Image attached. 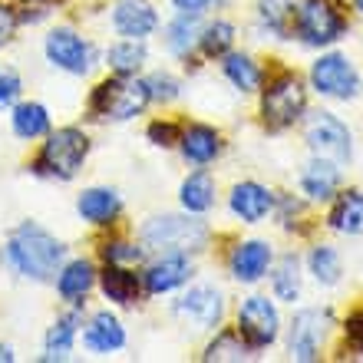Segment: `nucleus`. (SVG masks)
Returning a JSON list of instances; mask_svg holds the SVG:
<instances>
[{
  "instance_id": "obj_42",
  "label": "nucleus",
  "mask_w": 363,
  "mask_h": 363,
  "mask_svg": "<svg viewBox=\"0 0 363 363\" xmlns=\"http://www.w3.org/2000/svg\"><path fill=\"white\" fill-rule=\"evenodd\" d=\"M0 360L10 363V360H13V350H10V347H0Z\"/></svg>"
},
{
  "instance_id": "obj_33",
  "label": "nucleus",
  "mask_w": 363,
  "mask_h": 363,
  "mask_svg": "<svg viewBox=\"0 0 363 363\" xmlns=\"http://www.w3.org/2000/svg\"><path fill=\"white\" fill-rule=\"evenodd\" d=\"M195 37H199V13H179L175 23L169 27V47H172V53H189Z\"/></svg>"
},
{
  "instance_id": "obj_18",
  "label": "nucleus",
  "mask_w": 363,
  "mask_h": 363,
  "mask_svg": "<svg viewBox=\"0 0 363 363\" xmlns=\"http://www.w3.org/2000/svg\"><path fill=\"white\" fill-rule=\"evenodd\" d=\"M182 152L185 159L195 165H208L215 155L221 152V143H218V133L208 129V125H189L182 133Z\"/></svg>"
},
{
  "instance_id": "obj_43",
  "label": "nucleus",
  "mask_w": 363,
  "mask_h": 363,
  "mask_svg": "<svg viewBox=\"0 0 363 363\" xmlns=\"http://www.w3.org/2000/svg\"><path fill=\"white\" fill-rule=\"evenodd\" d=\"M354 4H357V10H360V13H363V0H354Z\"/></svg>"
},
{
  "instance_id": "obj_1",
  "label": "nucleus",
  "mask_w": 363,
  "mask_h": 363,
  "mask_svg": "<svg viewBox=\"0 0 363 363\" xmlns=\"http://www.w3.org/2000/svg\"><path fill=\"white\" fill-rule=\"evenodd\" d=\"M63 245H60L50 231H43L40 225H20L7 241V264L17 274L33 277V281H47L50 274H57L60 261H63Z\"/></svg>"
},
{
  "instance_id": "obj_41",
  "label": "nucleus",
  "mask_w": 363,
  "mask_h": 363,
  "mask_svg": "<svg viewBox=\"0 0 363 363\" xmlns=\"http://www.w3.org/2000/svg\"><path fill=\"white\" fill-rule=\"evenodd\" d=\"M208 4L211 0H175V7H179L182 13H201Z\"/></svg>"
},
{
  "instance_id": "obj_16",
  "label": "nucleus",
  "mask_w": 363,
  "mask_h": 363,
  "mask_svg": "<svg viewBox=\"0 0 363 363\" xmlns=\"http://www.w3.org/2000/svg\"><path fill=\"white\" fill-rule=\"evenodd\" d=\"M337 185H340V169H337V162L320 159V155H314V162L307 165L304 175H301V189H304L307 199L314 201H327L337 191Z\"/></svg>"
},
{
  "instance_id": "obj_40",
  "label": "nucleus",
  "mask_w": 363,
  "mask_h": 363,
  "mask_svg": "<svg viewBox=\"0 0 363 363\" xmlns=\"http://www.w3.org/2000/svg\"><path fill=\"white\" fill-rule=\"evenodd\" d=\"M13 30H17V13L10 7H0V43H7L13 37Z\"/></svg>"
},
{
  "instance_id": "obj_27",
  "label": "nucleus",
  "mask_w": 363,
  "mask_h": 363,
  "mask_svg": "<svg viewBox=\"0 0 363 363\" xmlns=\"http://www.w3.org/2000/svg\"><path fill=\"white\" fill-rule=\"evenodd\" d=\"M221 67H225V77H228L241 93H251V89L261 86L258 63L251 57H245V53H225V63H221Z\"/></svg>"
},
{
  "instance_id": "obj_6",
  "label": "nucleus",
  "mask_w": 363,
  "mask_h": 363,
  "mask_svg": "<svg viewBox=\"0 0 363 363\" xmlns=\"http://www.w3.org/2000/svg\"><path fill=\"white\" fill-rule=\"evenodd\" d=\"M347 30V20L337 13L327 0H307L297 10V33L304 37V43L311 47H327L340 40V33Z\"/></svg>"
},
{
  "instance_id": "obj_14",
  "label": "nucleus",
  "mask_w": 363,
  "mask_h": 363,
  "mask_svg": "<svg viewBox=\"0 0 363 363\" xmlns=\"http://www.w3.org/2000/svg\"><path fill=\"white\" fill-rule=\"evenodd\" d=\"M271 205H274V195H271L264 185H258V182H241V185H235V191H231V211H235L241 221H248V225L264 218L271 211Z\"/></svg>"
},
{
  "instance_id": "obj_39",
  "label": "nucleus",
  "mask_w": 363,
  "mask_h": 363,
  "mask_svg": "<svg viewBox=\"0 0 363 363\" xmlns=\"http://www.w3.org/2000/svg\"><path fill=\"white\" fill-rule=\"evenodd\" d=\"M149 139H152L155 145H172L175 139H179V133H175V125H169V123H152L149 125Z\"/></svg>"
},
{
  "instance_id": "obj_3",
  "label": "nucleus",
  "mask_w": 363,
  "mask_h": 363,
  "mask_svg": "<svg viewBox=\"0 0 363 363\" xmlns=\"http://www.w3.org/2000/svg\"><path fill=\"white\" fill-rule=\"evenodd\" d=\"M89 152V139L79 129H60L47 139L43 152L37 159V172L53 179H73Z\"/></svg>"
},
{
  "instance_id": "obj_24",
  "label": "nucleus",
  "mask_w": 363,
  "mask_h": 363,
  "mask_svg": "<svg viewBox=\"0 0 363 363\" xmlns=\"http://www.w3.org/2000/svg\"><path fill=\"white\" fill-rule=\"evenodd\" d=\"M103 291L109 301H116V304H133L135 297H139V277H135L133 271L119 268V264H106Z\"/></svg>"
},
{
  "instance_id": "obj_26",
  "label": "nucleus",
  "mask_w": 363,
  "mask_h": 363,
  "mask_svg": "<svg viewBox=\"0 0 363 363\" xmlns=\"http://www.w3.org/2000/svg\"><path fill=\"white\" fill-rule=\"evenodd\" d=\"M182 205H185V211H208L211 205H215V182H211L208 172H195L185 179V185H182Z\"/></svg>"
},
{
  "instance_id": "obj_32",
  "label": "nucleus",
  "mask_w": 363,
  "mask_h": 363,
  "mask_svg": "<svg viewBox=\"0 0 363 363\" xmlns=\"http://www.w3.org/2000/svg\"><path fill=\"white\" fill-rule=\"evenodd\" d=\"M311 274L320 281V284H337L340 281V258H337L334 248H327V245H320V248L311 251Z\"/></svg>"
},
{
  "instance_id": "obj_21",
  "label": "nucleus",
  "mask_w": 363,
  "mask_h": 363,
  "mask_svg": "<svg viewBox=\"0 0 363 363\" xmlns=\"http://www.w3.org/2000/svg\"><path fill=\"white\" fill-rule=\"evenodd\" d=\"M77 208H79V215L86 221H93V225H109V221L119 215V199H116V191H109V189H89L79 195Z\"/></svg>"
},
{
  "instance_id": "obj_35",
  "label": "nucleus",
  "mask_w": 363,
  "mask_h": 363,
  "mask_svg": "<svg viewBox=\"0 0 363 363\" xmlns=\"http://www.w3.org/2000/svg\"><path fill=\"white\" fill-rule=\"evenodd\" d=\"M103 258H106V264H139L143 261V248L125 245V241H113V245L103 248Z\"/></svg>"
},
{
  "instance_id": "obj_13",
  "label": "nucleus",
  "mask_w": 363,
  "mask_h": 363,
  "mask_svg": "<svg viewBox=\"0 0 363 363\" xmlns=\"http://www.w3.org/2000/svg\"><path fill=\"white\" fill-rule=\"evenodd\" d=\"M113 23L123 37L143 40V37L152 33L159 20H155V10L149 7L145 0H119L116 10H113Z\"/></svg>"
},
{
  "instance_id": "obj_15",
  "label": "nucleus",
  "mask_w": 363,
  "mask_h": 363,
  "mask_svg": "<svg viewBox=\"0 0 363 363\" xmlns=\"http://www.w3.org/2000/svg\"><path fill=\"white\" fill-rule=\"evenodd\" d=\"M271 264V248L264 241H245L238 248L231 251V274L245 281V284H255L264 277Z\"/></svg>"
},
{
  "instance_id": "obj_11",
  "label": "nucleus",
  "mask_w": 363,
  "mask_h": 363,
  "mask_svg": "<svg viewBox=\"0 0 363 363\" xmlns=\"http://www.w3.org/2000/svg\"><path fill=\"white\" fill-rule=\"evenodd\" d=\"M175 314L182 320L195 324L199 330H211V327L221 324V314H225V301L215 287H191L189 294L175 304Z\"/></svg>"
},
{
  "instance_id": "obj_23",
  "label": "nucleus",
  "mask_w": 363,
  "mask_h": 363,
  "mask_svg": "<svg viewBox=\"0 0 363 363\" xmlns=\"http://www.w3.org/2000/svg\"><path fill=\"white\" fill-rule=\"evenodd\" d=\"M89 287H93V264H89V261H73V264H67L63 274H60V281H57L60 297L69 301V304L83 301Z\"/></svg>"
},
{
  "instance_id": "obj_9",
  "label": "nucleus",
  "mask_w": 363,
  "mask_h": 363,
  "mask_svg": "<svg viewBox=\"0 0 363 363\" xmlns=\"http://www.w3.org/2000/svg\"><path fill=\"white\" fill-rule=\"evenodd\" d=\"M327 330H330V311H297L294 314V324H291V340H287V350L294 360H317L320 354V344H324Z\"/></svg>"
},
{
  "instance_id": "obj_5",
  "label": "nucleus",
  "mask_w": 363,
  "mask_h": 363,
  "mask_svg": "<svg viewBox=\"0 0 363 363\" xmlns=\"http://www.w3.org/2000/svg\"><path fill=\"white\" fill-rule=\"evenodd\" d=\"M307 106V96H304V86H301V79L284 73V77H277L268 89H264V99H261V113H264V123L271 129H287V125H294L301 119Z\"/></svg>"
},
{
  "instance_id": "obj_12",
  "label": "nucleus",
  "mask_w": 363,
  "mask_h": 363,
  "mask_svg": "<svg viewBox=\"0 0 363 363\" xmlns=\"http://www.w3.org/2000/svg\"><path fill=\"white\" fill-rule=\"evenodd\" d=\"M47 57L53 67L67 73H86L89 69V47L73 33V30H53L47 37Z\"/></svg>"
},
{
  "instance_id": "obj_4",
  "label": "nucleus",
  "mask_w": 363,
  "mask_h": 363,
  "mask_svg": "<svg viewBox=\"0 0 363 363\" xmlns=\"http://www.w3.org/2000/svg\"><path fill=\"white\" fill-rule=\"evenodd\" d=\"M145 103H149V86L129 77L106 79L93 93V109L109 119H133L145 109Z\"/></svg>"
},
{
  "instance_id": "obj_29",
  "label": "nucleus",
  "mask_w": 363,
  "mask_h": 363,
  "mask_svg": "<svg viewBox=\"0 0 363 363\" xmlns=\"http://www.w3.org/2000/svg\"><path fill=\"white\" fill-rule=\"evenodd\" d=\"M145 63V47L139 40H125V43H116L109 47V67L119 73V77H135V69Z\"/></svg>"
},
{
  "instance_id": "obj_36",
  "label": "nucleus",
  "mask_w": 363,
  "mask_h": 363,
  "mask_svg": "<svg viewBox=\"0 0 363 363\" xmlns=\"http://www.w3.org/2000/svg\"><path fill=\"white\" fill-rule=\"evenodd\" d=\"M145 86H149V99H159V103H169V99L179 96V83L172 77H165V73H155Z\"/></svg>"
},
{
  "instance_id": "obj_7",
  "label": "nucleus",
  "mask_w": 363,
  "mask_h": 363,
  "mask_svg": "<svg viewBox=\"0 0 363 363\" xmlns=\"http://www.w3.org/2000/svg\"><path fill=\"white\" fill-rule=\"evenodd\" d=\"M307 145L311 152L330 162H347L350 159V133L334 113H314L307 123Z\"/></svg>"
},
{
  "instance_id": "obj_2",
  "label": "nucleus",
  "mask_w": 363,
  "mask_h": 363,
  "mask_svg": "<svg viewBox=\"0 0 363 363\" xmlns=\"http://www.w3.org/2000/svg\"><path fill=\"white\" fill-rule=\"evenodd\" d=\"M143 251H155V255H189V251H201L208 241V231L201 221L179 218V215H162L143 225Z\"/></svg>"
},
{
  "instance_id": "obj_22",
  "label": "nucleus",
  "mask_w": 363,
  "mask_h": 363,
  "mask_svg": "<svg viewBox=\"0 0 363 363\" xmlns=\"http://www.w3.org/2000/svg\"><path fill=\"white\" fill-rule=\"evenodd\" d=\"M261 23L268 30H274L281 40H291L297 30V7L294 0H261L258 4Z\"/></svg>"
},
{
  "instance_id": "obj_38",
  "label": "nucleus",
  "mask_w": 363,
  "mask_h": 363,
  "mask_svg": "<svg viewBox=\"0 0 363 363\" xmlns=\"http://www.w3.org/2000/svg\"><path fill=\"white\" fill-rule=\"evenodd\" d=\"M347 347L354 350V354H363V311L347 317Z\"/></svg>"
},
{
  "instance_id": "obj_37",
  "label": "nucleus",
  "mask_w": 363,
  "mask_h": 363,
  "mask_svg": "<svg viewBox=\"0 0 363 363\" xmlns=\"http://www.w3.org/2000/svg\"><path fill=\"white\" fill-rule=\"evenodd\" d=\"M20 96V77L10 67H0V109Z\"/></svg>"
},
{
  "instance_id": "obj_31",
  "label": "nucleus",
  "mask_w": 363,
  "mask_h": 363,
  "mask_svg": "<svg viewBox=\"0 0 363 363\" xmlns=\"http://www.w3.org/2000/svg\"><path fill=\"white\" fill-rule=\"evenodd\" d=\"M251 357V347L248 340L241 334H221L215 344L208 347V354H205V360H231V363H238V360H248Z\"/></svg>"
},
{
  "instance_id": "obj_34",
  "label": "nucleus",
  "mask_w": 363,
  "mask_h": 363,
  "mask_svg": "<svg viewBox=\"0 0 363 363\" xmlns=\"http://www.w3.org/2000/svg\"><path fill=\"white\" fill-rule=\"evenodd\" d=\"M231 40H235V27L225 23V20H218V23L205 27V33H201V50H205V57H225L231 50Z\"/></svg>"
},
{
  "instance_id": "obj_10",
  "label": "nucleus",
  "mask_w": 363,
  "mask_h": 363,
  "mask_svg": "<svg viewBox=\"0 0 363 363\" xmlns=\"http://www.w3.org/2000/svg\"><path fill=\"white\" fill-rule=\"evenodd\" d=\"M277 327H281V320H277V311L274 304H271L268 297H248L245 304H241L238 311V334L248 340L251 350H261V347H268L277 340Z\"/></svg>"
},
{
  "instance_id": "obj_20",
  "label": "nucleus",
  "mask_w": 363,
  "mask_h": 363,
  "mask_svg": "<svg viewBox=\"0 0 363 363\" xmlns=\"http://www.w3.org/2000/svg\"><path fill=\"white\" fill-rule=\"evenodd\" d=\"M330 228L340 235H360L363 231V191H344L330 211Z\"/></svg>"
},
{
  "instance_id": "obj_19",
  "label": "nucleus",
  "mask_w": 363,
  "mask_h": 363,
  "mask_svg": "<svg viewBox=\"0 0 363 363\" xmlns=\"http://www.w3.org/2000/svg\"><path fill=\"white\" fill-rule=\"evenodd\" d=\"M125 344V330L123 324L116 320L113 314H96L86 327V347L96 354H109V350H119Z\"/></svg>"
},
{
  "instance_id": "obj_8",
  "label": "nucleus",
  "mask_w": 363,
  "mask_h": 363,
  "mask_svg": "<svg viewBox=\"0 0 363 363\" xmlns=\"http://www.w3.org/2000/svg\"><path fill=\"white\" fill-rule=\"evenodd\" d=\"M311 79L320 96H334V99H354L357 89H360V77H357L354 63L340 53H327L314 63L311 69Z\"/></svg>"
},
{
  "instance_id": "obj_28",
  "label": "nucleus",
  "mask_w": 363,
  "mask_h": 363,
  "mask_svg": "<svg viewBox=\"0 0 363 363\" xmlns=\"http://www.w3.org/2000/svg\"><path fill=\"white\" fill-rule=\"evenodd\" d=\"M50 129V116L40 103H23L13 109V133L20 139H37Z\"/></svg>"
},
{
  "instance_id": "obj_17",
  "label": "nucleus",
  "mask_w": 363,
  "mask_h": 363,
  "mask_svg": "<svg viewBox=\"0 0 363 363\" xmlns=\"http://www.w3.org/2000/svg\"><path fill=\"white\" fill-rule=\"evenodd\" d=\"M189 277V261L185 255H162V261H155L152 268L145 271V291L149 294H165L179 287Z\"/></svg>"
},
{
  "instance_id": "obj_25",
  "label": "nucleus",
  "mask_w": 363,
  "mask_h": 363,
  "mask_svg": "<svg viewBox=\"0 0 363 363\" xmlns=\"http://www.w3.org/2000/svg\"><path fill=\"white\" fill-rule=\"evenodd\" d=\"M77 327H79L77 314L60 317L47 334V354H43V360H67L69 350H73V340H77Z\"/></svg>"
},
{
  "instance_id": "obj_30",
  "label": "nucleus",
  "mask_w": 363,
  "mask_h": 363,
  "mask_svg": "<svg viewBox=\"0 0 363 363\" xmlns=\"http://www.w3.org/2000/svg\"><path fill=\"white\" fill-rule=\"evenodd\" d=\"M274 294H277V301H291V304H294L297 294H301V268H297L294 255H287V258L277 261V268H274Z\"/></svg>"
}]
</instances>
